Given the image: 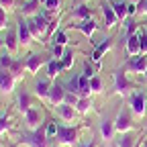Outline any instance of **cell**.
<instances>
[{
    "label": "cell",
    "instance_id": "cell-12",
    "mask_svg": "<svg viewBox=\"0 0 147 147\" xmlns=\"http://www.w3.org/2000/svg\"><path fill=\"white\" fill-rule=\"evenodd\" d=\"M65 98H67V90L63 88V84H53L51 90H49V96H47L49 106H53V108L59 106V104L65 102Z\"/></svg>",
    "mask_w": 147,
    "mask_h": 147
},
{
    "label": "cell",
    "instance_id": "cell-49",
    "mask_svg": "<svg viewBox=\"0 0 147 147\" xmlns=\"http://www.w3.org/2000/svg\"><path fill=\"white\" fill-rule=\"evenodd\" d=\"M10 147H16V145H10Z\"/></svg>",
    "mask_w": 147,
    "mask_h": 147
},
{
    "label": "cell",
    "instance_id": "cell-37",
    "mask_svg": "<svg viewBox=\"0 0 147 147\" xmlns=\"http://www.w3.org/2000/svg\"><path fill=\"white\" fill-rule=\"evenodd\" d=\"M51 41H55V43H59V45H67L69 43V37H67V31H61V29H57V33L53 35V39Z\"/></svg>",
    "mask_w": 147,
    "mask_h": 147
},
{
    "label": "cell",
    "instance_id": "cell-30",
    "mask_svg": "<svg viewBox=\"0 0 147 147\" xmlns=\"http://www.w3.org/2000/svg\"><path fill=\"white\" fill-rule=\"evenodd\" d=\"M61 23V18L59 16H55V18H49V25H47V33H45V43L53 39V35L57 33V27Z\"/></svg>",
    "mask_w": 147,
    "mask_h": 147
},
{
    "label": "cell",
    "instance_id": "cell-31",
    "mask_svg": "<svg viewBox=\"0 0 147 147\" xmlns=\"http://www.w3.org/2000/svg\"><path fill=\"white\" fill-rule=\"evenodd\" d=\"M23 69H25V61L18 59V57H14V61L10 65V74H12L16 80H23Z\"/></svg>",
    "mask_w": 147,
    "mask_h": 147
},
{
    "label": "cell",
    "instance_id": "cell-11",
    "mask_svg": "<svg viewBox=\"0 0 147 147\" xmlns=\"http://www.w3.org/2000/svg\"><path fill=\"white\" fill-rule=\"evenodd\" d=\"M51 86H53V80H49V78H35V82H33V94L39 98V100H45L47 102V96H49Z\"/></svg>",
    "mask_w": 147,
    "mask_h": 147
},
{
    "label": "cell",
    "instance_id": "cell-8",
    "mask_svg": "<svg viewBox=\"0 0 147 147\" xmlns=\"http://www.w3.org/2000/svg\"><path fill=\"white\" fill-rule=\"evenodd\" d=\"M110 47H113V39H110V37H106V39H102L100 45H96V49L92 51V55H90V61L96 65V71H98V74H100V67H102V55L108 53Z\"/></svg>",
    "mask_w": 147,
    "mask_h": 147
},
{
    "label": "cell",
    "instance_id": "cell-48",
    "mask_svg": "<svg viewBox=\"0 0 147 147\" xmlns=\"http://www.w3.org/2000/svg\"><path fill=\"white\" fill-rule=\"evenodd\" d=\"M39 2H41V6H43V4H45V2H47V0H39Z\"/></svg>",
    "mask_w": 147,
    "mask_h": 147
},
{
    "label": "cell",
    "instance_id": "cell-47",
    "mask_svg": "<svg viewBox=\"0 0 147 147\" xmlns=\"http://www.w3.org/2000/svg\"><path fill=\"white\" fill-rule=\"evenodd\" d=\"M143 147H147V137H145V141H143Z\"/></svg>",
    "mask_w": 147,
    "mask_h": 147
},
{
    "label": "cell",
    "instance_id": "cell-16",
    "mask_svg": "<svg viewBox=\"0 0 147 147\" xmlns=\"http://www.w3.org/2000/svg\"><path fill=\"white\" fill-rule=\"evenodd\" d=\"M125 71H135V74H145L147 71V55H135V57H129V61L123 67Z\"/></svg>",
    "mask_w": 147,
    "mask_h": 147
},
{
    "label": "cell",
    "instance_id": "cell-4",
    "mask_svg": "<svg viewBox=\"0 0 147 147\" xmlns=\"http://www.w3.org/2000/svg\"><path fill=\"white\" fill-rule=\"evenodd\" d=\"M78 133H80V127H71V125H61L57 129V141L59 147H76L78 145Z\"/></svg>",
    "mask_w": 147,
    "mask_h": 147
},
{
    "label": "cell",
    "instance_id": "cell-24",
    "mask_svg": "<svg viewBox=\"0 0 147 147\" xmlns=\"http://www.w3.org/2000/svg\"><path fill=\"white\" fill-rule=\"evenodd\" d=\"M21 43H18V35H16V29H6V37H4V49H8L10 53L18 51Z\"/></svg>",
    "mask_w": 147,
    "mask_h": 147
},
{
    "label": "cell",
    "instance_id": "cell-32",
    "mask_svg": "<svg viewBox=\"0 0 147 147\" xmlns=\"http://www.w3.org/2000/svg\"><path fill=\"white\" fill-rule=\"evenodd\" d=\"M74 57H76V51H74V49H65L63 57H61V65H63L65 71L74 67Z\"/></svg>",
    "mask_w": 147,
    "mask_h": 147
},
{
    "label": "cell",
    "instance_id": "cell-7",
    "mask_svg": "<svg viewBox=\"0 0 147 147\" xmlns=\"http://www.w3.org/2000/svg\"><path fill=\"white\" fill-rule=\"evenodd\" d=\"M23 121H25V127L29 129V131H37V129H41L43 123V113H41V108H37V106H31L27 113L23 115Z\"/></svg>",
    "mask_w": 147,
    "mask_h": 147
},
{
    "label": "cell",
    "instance_id": "cell-44",
    "mask_svg": "<svg viewBox=\"0 0 147 147\" xmlns=\"http://www.w3.org/2000/svg\"><path fill=\"white\" fill-rule=\"evenodd\" d=\"M0 51H4V39L0 37Z\"/></svg>",
    "mask_w": 147,
    "mask_h": 147
},
{
    "label": "cell",
    "instance_id": "cell-46",
    "mask_svg": "<svg viewBox=\"0 0 147 147\" xmlns=\"http://www.w3.org/2000/svg\"><path fill=\"white\" fill-rule=\"evenodd\" d=\"M143 78H145V84H147V71H145V74H143Z\"/></svg>",
    "mask_w": 147,
    "mask_h": 147
},
{
    "label": "cell",
    "instance_id": "cell-33",
    "mask_svg": "<svg viewBox=\"0 0 147 147\" xmlns=\"http://www.w3.org/2000/svg\"><path fill=\"white\" fill-rule=\"evenodd\" d=\"M12 61H14V57L10 55V51H8V49L0 51V69H10Z\"/></svg>",
    "mask_w": 147,
    "mask_h": 147
},
{
    "label": "cell",
    "instance_id": "cell-1",
    "mask_svg": "<svg viewBox=\"0 0 147 147\" xmlns=\"http://www.w3.org/2000/svg\"><path fill=\"white\" fill-rule=\"evenodd\" d=\"M18 145H27V147H49V139L45 135V129H37V131H25L18 133Z\"/></svg>",
    "mask_w": 147,
    "mask_h": 147
},
{
    "label": "cell",
    "instance_id": "cell-25",
    "mask_svg": "<svg viewBox=\"0 0 147 147\" xmlns=\"http://www.w3.org/2000/svg\"><path fill=\"white\" fill-rule=\"evenodd\" d=\"M31 106H33V98H31V94H29L27 90H21V92H18V96H16V108L25 115Z\"/></svg>",
    "mask_w": 147,
    "mask_h": 147
},
{
    "label": "cell",
    "instance_id": "cell-21",
    "mask_svg": "<svg viewBox=\"0 0 147 147\" xmlns=\"http://www.w3.org/2000/svg\"><path fill=\"white\" fill-rule=\"evenodd\" d=\"M47 78L49 80H55V78H59L61 74L65 71L63 69V65H61V59H57V57H49V61H47Z\"/></svg>",
    "mask_w": 147,
    "mask_h": 147
},
{
    "label": "cell",
    "instance_id": "cell-26",
    "mask_svg": "<svg viewBox=\"0 0 147 147\" xmlns=\"http://www.w3.org/2000/svg\"><path fill=\"white\" fill-rule=\"evenodd\" d=\"M110 6H113V10H115V14H117V18L121 23H125L127 21V2H123V0H110Z\"/></svg>",
    "mask_w": 147,
    "mask_h": 147
},
{
    "label": "cell",
    "instance_id": "cell-39",
    "mask_svg": "<svg viewBox=\"0 0 147 147\" xmlns=\"http://www.w3.org/2000/svg\"><path fill=\"white\" fill-rule=\"evenodd\" d=\"M6 29H8V12L0 4V31H6Z\"/></svg>",
    "mask_w": 147,
    "mask_h": 147
},
{
    "label": "cell",
    "instance_id": "cell-3",
    "mask_svg": "<svg viewBox=\"0 0 147 147\" xmlns=\"http://www.w3.org/2000/svg\"><path fill=\"white\" fill-rule=\"evenodd\" d=\"M29 29L35 37V41H43L45 43V33H47V25H49V14L45 10H41L39 14H35L29 18Z\"/></svg>",
    "mask_w": 147,
    "mask_h": 147
},
{
    "label": "cell",
    "instance_id": "cell-22",
    "mask_svg": "<svg viewBox=\"0 0 147 147\" xmlns=\"http://www.w3.org/2000/svg\"><path fill=\"white\" fill-rule=\"evenodd\" d=\"M39 6H41L39 0H23V4H21V14H23V18H31V16H35V14H39V12H41Z\"/></svg>",
    "mask_w": 147,
    "mask_h": 147
},
{
    "label": "cell",
    "instance_id": "cell-43",
    "mask_svg": "<svg viewBox=\"0 0 147 147\" xmlns=\"http://www.w3.org/2000/svg\"><path fill=\"white\" fill-rule=\"evenodd\" d=\"M76 147H100V145H98V141H94V139H92V141L82 143V145H76Z\"/></svg>",
    "mask_w": 147,
    "mask_h": 147
},
{
    "label": "cell",
    "instance_id": "cell-41",
    "mask_svg": "<svg viewBox=\"0 0 147 147\" xmlns=\"http://www.w3.org/2000/svg\"><path fill=\"white\" fill-rule=\"evenodd\" d=\"M0 4H2V8L8 12V10H14L16 8V0H0Z\"/></svg>",
    "mask_w": 147,
    "mask_h": 147
},
{
    "label": "cell",
    "instance_id": "cell-6",
    "mask_svg": "<svg viewBox=\"0 0 147 147\" xmlns=\"http://www.w3.org/2000/svg\"><path fill=\"white\" fill-rule=\"evenodd\" d=\"M115 129H117V133L133 131V117H131V108L129 106H123L119 110V115L115 119Z\"/></svg>",
    "mask_w": 147,
    "mask_h": 147
},
{
    "label": "cell",
    "instance_id": "cell-18",
    "mask_svg": "<svg viewBox=\"0 0 147 147\" xmlns=\"http://www.w3.org/2000/svg\"><path fill=\"white\" fill-rule=\"evenodd\" d=\"M102 18H104V27L110 31V29H115L121 21L117 18V14H115V10H113V6H110V2H104L102 4Z\"/></svg>",
    "mask_w": 147,
    "mask_h": 147
},
{
    "label": "cell",
    "instance_id": "cell-19",
    "mask_svg": "<svg viewBox=\"0 0 147 147\" xmlns=\"http://www.w3.org/2000/svg\"><path fill=\"white\" fill-rule=\"evenodd\" d=\"M88 18H92V8L88 4H78L76 8L71 10V14H69V21H74V23L88 21Z\"/></svg>",
    "mask_w": 147,
    "mask_h": 147
},
{
    "label": "cell",
    "instance_id": "cell-28",
    "mask_svg": "<svg viewBox=\"0 0 147 147\" xmlns=\"http://www.w3.org/2000/svg\"><path fill=\"white\" fill-rule=\"evenodd\" d=\"M57 129H59V123L55 121V119H47L45 121V135H47L49 141L57 137Z\"/></svg>",
    "mask_w": 147,
    "mask_h": 147
},
{
    "label": "cell",
    "instance_id": "cell-17",
    "mask_svg": "<svg viewBox=\"0 0 147 147\" xmlns=\"http://www.w3.org/2000/svg\"><path fill=\"white\" fill-rule=\"evenodd\" d=\"M125 51L129 57H135V55H141V35L135 33L131 37H127V41H125Z\"/></svg>",
    "mask_w": 147,
    "mask_h": 147
},
{
    "label": "cell",
    "instance_id": "cell-34",
    "mask_svg": "<svg viewBox=\"0 0 147 147\" xmlns=\"http://www.w3.org/2000/svg\"><path fill=\"white\" fill-rule=\"evenodd\" d=\"M59 8H61V0H47L43 4V10L47 14H59Z\"/></svg>",
    "mask_w": 147,
    "mask_h": 147
},
{
    "label": "cell",
    "instance_id": "cell-15",
    "mask_svg": "<svg viewBox=\"0 0 147 147\" xmlns=\"http://www.w3.org/2000/svg\"><path fill=\"white\" fill-rule=\"evenodd\" d=\"M55 115H57V119H59L61 123H74V121H76V117H78V110H76V106L63 102V104H59V106H55Z\"/></svg>",
    "mask_w": 147,
    "mask_h": 147
},
{
    "label": "cell",
    "instance_id": "cell-35",
    "mask_svg": "<svg viewBox=\"0 0 147 147\" xmlns=\"http://www.w3.org/2000/svg\"><path fill=\"white\" fill-rule=\"evenodd\" d=\"M102 88H104L102 78L98 76V74H94V76L90 78V90H92V94H100V92H102Z\"/></svg>",
    "mask_w": 147,
    "mask_h": 147
},
{
    "label": "cell",
    "instance_id": "cell-36",
    "mask_svg": "<svg viewBox=\"0 0 147 147\" xmlns=\"http://www.w3.org/2000/svg\"><path fill=\"white\" fill-rule=\"evenodd\" d=\"M49 51H51L53 57L61 59V57H63V53H65V47H63V45H59V43H55V41H51V43H49Z\"/></svg>",
    "mask_w": 147,
    "mask_h": 147
},
{
    "label": "cell",
    "instance_id": "cell-9",
    "mask_svg": "<svg viewBox=\"0 0 147 147\" xmlns=\"http://www.w3.org/2000/svg\"><path fill=\"white\" fill-rule=\"evenodd\" d=\"M16 35H18V43H21V47H31V43L35 41V37L29 29V23L25 21V18L21 16L16 21Z\"/></svg>",
    "mask_w": 147,
    "mask_h": 147
},
{
    "label": "cell",
    "instance_id": "cell-10",
    "mask_svg": "<svg viewBox=\"0 0 147 147\" xmlns=\"http://www.w3.org/2000/svg\"><path fill=\"white\" fill-rule=\"evenodd\" d=\"M47 61H49V57H45L41 53H29V57L25 59V71H29V74L35 76L43 65H47Z\"/></svg>",
    "mask_w": 147,
    "mask_h": 147
},
{
    "label": "cell",
    "instance_id": "cell-5",
    "mask_svg": "<svg viewBox=\"0 0 147 147\" xmlns=\"http://www.w3.org/2000/svg\"><path fill=\"white\" fill-rule=\"evenodd\" d=\"M127 106L131 108V113L137 117V119H143L145 117V110H147V106H145V102H147V98H145V92H141L139 88L135 90V92H131V94L127 96Z\"/></svg>",
    "mask_w": 147,
    "mask_h": 147
},
{
    "label": "cell",
    "instance_id": "cell-29",
    "mask_svg": "<svg viewBox=\"0 0 147 147\" xmlns=\"http://www.w3.org/2000/svg\"><path fill=\"white\" fill-rule=\"evenodd\" d=\"M92 106H94V102H92V98H78L76 102V110H78V115H88Z\"/></svg>",
    "mask_w": 147,
    "mask_h": 147
},
{
    "label": "cell",
    "instance_id": "cell-45",
    "mask_svg": "<svg viewBox=\"0 0 147 147\" xmlns=\"http://www.w3.org/2000/svg\"><path fill=\"white\" fill-rule=\"evenodd\" d=\"M143 14H145V18H147V0H145V8H143Z\"/></svg>",
    "mask_w": 147,
    "mask_h": 147
},
{
    "label": "cell",
    "instance_id": "cell-14",
    "mask_svg": "<svg viewBox=\"0 0 147 147\" xmlns=\"http://www.w3.org/2000/svg\"><path fill=\"white\" fill-rule=\"evenodd\" d=\"M71 29H76V31H80L84 37H86V39L90 41L92 39V35H94L96 31H98V23L94 21V18H88V21H80V23H74V25H69Z\"/></svg>",
    "mask_w": 147,
    "mask_h": 147
},
{
    "label": "cell",
    "instance_id": "cell-38",
    "mask_svg": "<svg viewBox=\"0 0 147 147\" xmlns=\"http://www.w3.org/2000/svg\"><path fill=\"white\" fill-rule=\"evenodd\" d=\"M135 33H137V21H135V18H127V21H125V35L131 37Z\"/></svg>",
    "mask_w": 147,
    "mask_h": 147
},
{
    "label": "cell",
    "instance_id": "cell-2",
    "mask_svg": "<svg viewBox=\"0 0 147 147\" xmlns=\"http://www.w3.org/2000/svg\"><path fill=\"white\" fill-rule=\"evenodd\" d=\"M135 84L129 82L125 69H115L113 71V90H110V94H119V96H129L131 92H135Z\"/></svg>",
    "mask_w": 147,
    "mask_h": 147
},
{
    "label": "cell",
    "instance_id": "cell-40",
    "mask_svg": "<svg viewBox=\"0 0 147 147\" xmlns=\"http://www.w3.org/2000/svg\"><path fill=\"white\" fill-rule=\"evenodd\" d=\"M137 10H139V6H137V2H127V14H129V18H135L137 16Z\"/></svg>",
    "mask_w": 147,
    "mask_h": 147
},
{
    "label": "cell",
    "instance_id": "cell-42",
    "mask_svg": "<svg viewBox=\"0 0 147 147\" xmlns=\"http://www.w3.org/2000/svg\"><path fill=\"white\" fill-rule=\"evenodd\" d=\"M139 35H141V55H147V33L139 31Z\"/></svg>",
    "mask_w": 147,
    "mask_h": 147
},
{
    "label": "cell",
    "instance_id": "cell-13",
    "mask_svg": "<svg viewBox=\"0 0 147 147\" xmlns=\"http://www.w3.org/2000/svg\"><path fill=\"white\" fill-rule=\"evenodd\" d=\"M16 82L18 80L10 74V69H0V94H12Z\"/></svg>",
    "mask_w": 147,
    "mask_h": 147
},
{
    "label": "cell",
    "instance_id": "cell-23",
    "mask_svg": "<svg viewBox=\"0 0 147 147\" xmlns=\"http://www.w3.org/2000/svg\"><path fill=\"white\" fill-rule=\"evenodd\" d=\"M139 143L137 133L135 131H127V133H119V139L115 141V147H135Z\"/></svg>",
    "mask_w": 147,
    "mask_h": 147
},
{
    "label": "cell",
    "instance_id": "cell-27",
    "mask_svg": "<svg viewBox=\"0 0 147 147\" xmlns=\"http://www.w3.org/2000/svg\"><path fill=\"white\" fill-rule=\"evenodd\" d=\"M10 131H12V117L8 113H2V110H0V137H4Z\"/></svg>",
    "mask_w": 147,
    "mask_h": 147
},
{
    "label": "cell",
    "instance_id": "cell-20",
    "mask_svg": "<svg viewBox=\"0 0 147 147\" xmlns=\"http://www.w3.org/2000/svg\"><path fill=\"white\" fill-rule=\"evenodd\" d=\"M115 133H117L115 121L108 119V117H104V119L100 121V135H102V139H104V141H113V139H115Z\"/></svg>",
    "mask_w": 147,
    "mask_h": 147
}]
</instances>
